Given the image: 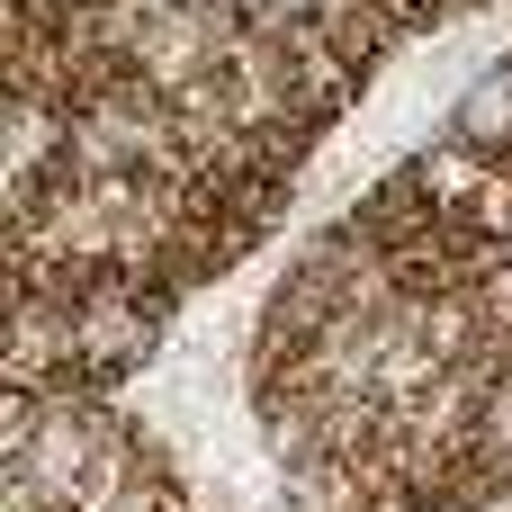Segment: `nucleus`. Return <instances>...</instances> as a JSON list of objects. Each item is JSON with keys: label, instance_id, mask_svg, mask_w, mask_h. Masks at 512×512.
Masks as SVG:
<instances>
[{"label": "nucleus", "instance_id": "1", "mask_svg": "<svg viewBox=\"0 0 512 512\" xmlns=\"http://www.w3.org/2000/svg\"><path fill=\"white\" fill-rule=\"evenodd\" d=\"M171 333V279L153 270H81L63 279V351H72V387H117L126 369H144Z\"/></svg>", "mask_w": 512, "mask_h": 512}, {"label": "nucleus", "instance_id": "3", "mask_svg": "<svg viewBox=\"0 0 512 512\" xmlns=\"http://www.w3.org/2000/svg\"><path fill=\"white\" fill-rule=\"evenodd\" d=\"M243 45H306L324 27V0H216Z\"/></svg>", "mask_w": 512, "mask_h": 512}, {"label": "nucleus", "instance_id": "2", "mask_svg": "<svg viewBox=\"0 0 512 512\" xmlns=\"http://www.w3.org/2000/svg\"><path fill=\"white\" fill-rule=\"evenodd\" d=\"M441 144H459L468 162L512 171V54L477 63V72L459 81V99H450V117H441Z\"/></svg>", "mask_w": 512, "mask_h": 512}, {"label": "nucleus", "instance_id": "4", "mask_svg": "<svg viewBox=\"0 0 512 512\" xmlns=\"http://www.w3.org/2000/svg\"><path fill=\"white\" fill-rule=\"evenodd\" d=\"M387 9H396V18L414 27V18H441V9H468V0H387Z\"/></svg>", "mask_w": 512, "mask_h": 512}]
</instances>
